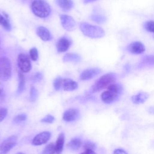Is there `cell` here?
Here are the masks:
<instances>
[{
	"mask_svg": "<svg viewBox=\"0 0 154 154\" xmlns=\"http://www.w3.org/2000/svg\"><path fill=\"white\" fill-rule=\"evenodd\" d=\"M117 79V74L113 72H109L101 76L94 84L91 88V93L99 91L109 85L116 82Z\"/></svg>",
	"mask_w": 154,
	"mask_h": 154,
	"instance_id": "1",
	"label": "cell"
},
{
	"mask_svg": "<svg viewBox=\"0 0 154 154\" xmlns=\"http://www.w3.org/2000/svg\"><path fill=\"white\" fill-rule=\"evenodd\" d=\"M79 28L84 35L91 38H99L105 35V31L102 28L87 22L81 23Z\"/></svg>",
	"mask_w": 154,
	"mask_h": 154,
	"instance_id": "2",
	"label": "cell"
},
{
	"mask_svg": "<svg viewBox=\"0 0 154 154\" xmlns=\"http://www.w3.org/2000/svg\"><path fill=\"white\" fill-rule=\"evenodd\" d=\"M33 13L41 18L48 17L51 13V7L45 0H34L31 4Z\"/></svg>",
	"mask_w": 154,
	"mask_h": 154,
	"instance_id": "3",
	"label": "cell"
},
{
	"mask_svg": "<svg viewBox=\"0 0 154 154\" xmlns=\"http://www.w3.org/2000/svg\"><path fill=\"white\" fill-rule=\"evenodd\" d=\"M11 63L10 59L5 57H0V80L7 81L11 76Z\"/></svg>",
	"mask_w": 154,
	"mask_h": 154,
	"instance_id": "4",
	"label": "cell"
},
{
	"mask_svg": "<svg viewBox=\"0 0 154 154\" xmlns=\"http://www.w3.org/2000/svg\"><path fill=\"white\" fill-rule=\"evenodd\" d=\"M17 65L21 72L27 73L31 69V64L29 57L24 54H20L17 57Z\"/></svg>",
	"mask_w": 154,
	"mask_h": 154,
	"instance_id": "5",
	"label": "cell"
},
{
	"mask_svg": "<svg viewBox=\"0 0 154 154\" xmlns=\"http://www.w3.org/2000/svg\"><path fill=\"white\" fill-rule=\"evenodd\" d=\"M60 21L63 28L66 31H72L75 29L76 23L71 16L67 14H61L60 16Z\"/></svg>",
	"mask_w": 154,
	"mask_h": 154,
	"instance_id": "6",
	"label": "cell"
},
{
	"mask_svg": "<svg viewBox=\"0 0 154 154\" xmlns=\"http://www.w3.org/2000/svg\"><path fill=\"white\" fill-rule=\"evenodd\" d=\"M137 67L138 69L154 67V55H146L142 57Z\"/></svg>",
	"mask_w": 154,
	"mask_h": 154,
	"instance_id": "7",
	"label": "cell"
},
{
	"mask_svg": "<svg viewBox=\"0 0 154 154\" xmlns=\"http://www.w3.org/2000/svg\"><path fill=\"white\" fill-rule=\"evenodd\" d=\"M102 70L99 68H90L84 70L80 75L79 79L82 81L90 80L101 73Z\"/></svg>",
	"mask_w": 154,
	"mask_h": 154,
	"instance_id": "8",
	"label": "cell"
},
{
	"mask_svg": "<svg viewBox=\"0 0 154 154\" xmlns=\"http://www.w3.org/2000/svg\"><path fill=\"white\" fill-rule=\"evenodd\" d=\"M16 137H11L5 140L0 145V152L2 154H7L11 149H12L16 144Z\"/></svg>",
	"mask_w": 154,
	"mask_h": 154,
	"instance_id": "9",
	"label": "cell"
},
{
	"mask_svg": "<svg viewBox=\"0 0 154 154\" xmlns=\"http://www.w3.org/2000/svg\"><path fill=\"white\" fill-rule=\"evenodd\" d=\"M127 51L132 54H141L145 51V46L141 42L135 41L131 43L126 48Z\"/></svg>",
	"mask_w": 154,
	"mask_h": 154,
	"instance_id": "10",
	"label": "cell"
},
{
	"mask_svg": "<svg viewBox=\"0 0 154 154\" xmlns=\"http://www.w3.org/2000/svg\"><path fill=\"white\" fill-rule=\"evenodd\" d=\"M119 97H120L119 94L108 90L103 91L100 95V98L102 100L104 103L107 104L112 103L116 102L119 99Z\"/></svg>",
	"mask_w": 154,
	"mask_h": 154,
	"instance_id": "11",
	"label": "cell"
},
{
	"mask_svg": "<svg viewBox=\"0 0 154 154\" xmlns=\"http://www.w3.org/2000/svg\"><path fill=\"white\" fill-rule=\"evenodd\" d=\"M51 137V133L48 131L42 132L37 134L32 140V144L35 146H40L48 142Z\"/></svg>",
	"mask_w": 154,
	"mask_h": 154,
	"instance_id": "12",
	"label": "cell"
},
{
	"mask_svg": "<svg viewBox=\"0 0 154 154\" xmlns=\"http://www.w3.org/2000/svg\"><path fill=\"white\" fill-rule=\"evenodd\" d=\"M36 33L37 35L43 41H49L52 38V36L50 31L45 26H38L37 28Z\"/></svg>",
	"mask_w": 154,
	"mask_h": 154,
	"instance_id": "13",
	"label": "cell"
},
{
	"mask_svg": "<svg viewBox=\"0 0 154 154\" xmlns=\"http://www.w3.org/2000/svg\"><path fill=\"white\" fill-rule=\"evenodd\" d=\"M79 116V111L77 109L70 108L66 110L63 116V119L66 122H72L76 120Z\"/></svg>",
	"mask_w": 154,
	"mask_h": 154,
	"instance_id": "14",
	"label": "cell"
},
{
	"mask_svg": "<svg viewBox=\"0 0 154 154\" xmlns=\"http://www.w3.org/2000/svg\"><path fill=\"white\" fill-rule=\"evenodd\" d=\"M70 46V41L66 37L60 38L57 43V49L58 52H64L66 51Z\"/></svg>",
	"mask_w": 154,
	"mask_h": 154,
	"instance_id": "15",
	"label": "cell"
},
{
	"mask_svg": "<svg viewBox=\"0 0 154 154\" xmlns=\"http://www.w3.org/2000/svg\"><path fill=\"white\" fill-rule=\"evenodd\" d=\"M149 95L146 92H140L131 97V100L134 104H141L146 102Z\"/></svg>",
	"mask_w": 154,
	"mask_h": 154,
	"instance_id": "16",
	"label": "cell"
},
{
	"mask_svg": "<svg viewBox=\"0 0 154 154\" xmlns=\"http://www.w3.org/2000/svg\"><path fill=\"white\" fill-rule=\"evenodd\" d=\"M62 87L65 91H73L78 88V83L71 79L65 78L63 79Z\"/></svg>",
	"mask_w": 154,
	"mask_h": 154,
	"instance_id": "17",
	"label": "cell"
},
{
	"mask_svg": "<svg viewBox=\"0 0 154 154\" xmlns=\"http://www.w3.org/2000/svg\"><path fill=\"white\" fill-rule=\"evenodd\" d=\"M64 140L65 137L63 133H61L56 141V143L55 144V153L57 154H60L63 149L64 143Z\"/></svg>",
	"mask_w": 154,
	"mask_h": 154,
	"instance_id": "18",
	"label": "cell"
},
{
	"mask_svg": "<svg viewBox=\"0 0 154 154\" xmlns=\"http://www.w3.org/2000/svg\"><path fill=\"white\" fill-rule=\"evenodd\" d=\"M56 2L64 11H69L73 7V2L72 0H56Z\"/></svg>",
	"mask_w": 154,
	"mask_h": 154,
	"instance_id": "19",
	"label": "cell"
},
{
	"mask_svg": "<svg viewBox=\"0 0 154 154\" xmlns=\"http://www.w3.org/2000/svg\"><path fill=\"white\" fill-rule=\"evenodd\" d=\"M63 60L64 62L77 63L80 61L81 57L78 54L73 53H68L63 57Z\"/></svg>",
	"mask_w": 154,
	"mask_h": 154,
	"instance_id": "20",
	"label": "cell"
},
{
	"mask_svg": "<svg viewBox=\"0 0 154 154\" xmlns=\"http://www.w3.org/2000/svg\"><path fill=\"white\" fill-rule=\"evenodd\" d=\"M18 78H19V84H18V88H17V93H22L24 88H25V78L23 75L22 73V72H18Z\"/></svg>",
	"mask_w": 154,
	"mask_h": 154,
	"instance_id": "21",
	"label": "cell"
},
{
	"mask_svg": "<svg viewBox=\"0 0 154 154\" xmlns=\"http://www.w3.org/2000/svg\"><path fill=\"white\" fill-rule=\"evenodd\" d=\"M82 144V141L79 138H73L68 144L69 147L72 150H78Z\"/></svg>",
	"mask_w": 154,
	"mask_h": 154,
	"instance_id": "22",
	"label": "cell"
},
{
	"mask_svg": "<svg viewBox=\"0 0 154 154\" xmlns=\"http://www.w3.org/2000/svg\"><path fill=\"white\" fill-rule=\"evenodd\" d=\"M90 19L97 23H102L106 20V17L100 14H92L90 16Z\"/></svg>",
	"mask_w": 154,
	"mask_h": 154,
	"instance_id": "23",
	"label": "cell"
},
{
	"mask_svg": "<svg viewBox=\"0 0 154 154\" xmlns=\"http://www.w3.org/2000/svg\"><path fill=\"white\" fill-rule=\"evenodd\" d=\"M143 26L146 31L154 33V20L146 21L143 24Z\"/></svg>",
	"mask_w": 154,
	"mask_h": 154,
	"instance_id": "24",
	"label": "cell"
},
{
	"mask_svg": "<svg viewBox=\"0 0 154 154\" xmlns=\"http://www.w3.org/2000/svg\"><path fill=\"white\" fill-rule=\"evenodd\" d=\"M55 153V144L52 143L48 144L45 147L42 154H54Z\"/></svg>",
	"mask_w": 154,
	"mask_h": 154,
	"instance_id": "25",
	"label": "cell"
},
{
	"mask_svg": "<svg viewBox=\"0 0 154 154\" xmlns=\"http://www.w3.org/2000/svg\"><path fill=\"white\" fill-rule=\"evenodd\" d=\"M0 25L7 31H10L11 29V25L9 22L1 14H0Z\"/></svg>",
	"mask_w": 154,
	"mask_h": 154,
	"instance_id": "26",
	"label": "cell"
},
{
	"mask_svg": "<svg viewBox=\"0 0 154 154\" xmlns=\"http://www.w3.org/2000/svg\"><path fill=\"white\" fill-rule=\"evenodd\" d=\"M63 79L60 77H57L55 79L53 82V85L55 90H59L63 86Z\"/></svg>",
	"mask_w": 154,
	"mask_h": 154,
	"instance_id": "27",
	"label": "cell"
},
{
	"mask_svg": "<svg viewBox=\"0 0 154 154\" xmlns=\"http://www.w3.org/2000/svg\"><path fill=\"white\" fill-rule=\"evenodd\" d=\"M38 97L37 90L34 87H31L30 89V100L32 102H34Z\"/></svg>",
	"mask_w": 154,
	"mask_h": 154,
	"instance_id": "28",
	"label": "cell"
},
{
	"mask_svg": "<svg viewBox=\"0 0 154 154\" xmlns=\"http://www.w3.org/2000/svg\"><path fill=\"white\" fill-rule=\"evenodd\" d=\"M29 56L32 60L37 61L38 57L37 49L35 48H32L29 50Z\"/></svg>",
	"mask_w": 154,
	"mask_h": 154,
	"instance_id": "29",
	"label": "cell"
},
{
	"mask_svg": "<svg viewBox=\"0 0 154 154\" xmlns=\"http://www.w3.org/2000/svg\"><path fill=\"white\" fill-rule=\"evenodd\" d=\"M26 119V115L25 114H18L14 118L13 122L16 123H19L25 121Z\"/></svg>",
	"mask_w": 154,
	"mask_h": 154,
	"instance_id": "30",
	"label": "cell"
},
{
	"mask_svg": "<svg viewBox=\"0 0 154 154\" xmlns=\"http://www.w3.org/2000/svg\"><path fill=\"white\" fill-rule=\"evenodd\" d=\"M84 147L85 149V150L87 149H90V150H94L96 147V144L90 141H87L85 143L84 145Z\"/></svg>",
	"mask_w": 154,
	"mask_h": 154,
	"instance_id": "31",
	"label": "cell"
},
{
	"mask_svg": "<svg viewBox=\"0 0 154 154\" xmlns=\"http://www.w3.org/2000/svg\"><path fill=\"white\" fill-rule=\"evenodd\" d=\"M54 117L51 116V115H47L46 116H45L44 118H43L41 120V122H45V123H52L54 120Z\"/></svg>",
	"mask_w": 154,
	"mask_h": 154,
	"instance_id": "32",
	"label": "cell"
},
{
	"mask_svg": "<svg viewBox=\"0 0 154 154\" xmlns=\"http://www.w3.org/2000/svg\"><path fill=\"white\" fill-rule=\"evenodd\" d=\"M43 78V75L40 72H37L35 73L33 77H32V80L34 82H39Z\"/></svg>",
	"mask_w": 154,
	"mask_h": 154,
	"instance_id": "33",
	"label": "cell"
},
{
	"mask_svg": "<svg viewBox=\"0 0 154 154\" xmlns=\"http://www.w3.org/2000/svg\"><path fill=\"white\" fill-rule=\"evenodd\" d=\"M7 114V109L3 108L0 109V122H2L6 117Z\"/></svg>",
	"mask_w": 154,
	"mask_h": 154,
	"instance_id": "34",
	"label": "cell"
},
{
	"mask_svg": "<svg viewBox=\"0 0 154 154\" xmlns=\"http://www.w3.org/2000/svg\"><path fill=\"white\" fill-rule=\"evenodd\" d=\"M113 154H128V153L122 148H117L114 150Z\"/></svg>",
	"mask_w": 154,
	"mask_h": 154,
	"instance_id": "35",
	"label": "cell"
},
{
	"mask_svg": "<svg viewBox=\"0 0 154 154\" xmlns=\"http://www.w3.org/2000/svg\"><path fill=\"white\" fill-rule=\"evenodd\" d=\"M81 154H96V153L93 150L87 149V150H85V151L81 153Z\"/></svg>",
	"mask_w": 154,
	"mask_h": 154,
	"instance_id": "36",
	"label": "cell"
},
{
	"mask_svg": "<svg viewBox=\"0 0 154 154\" xmlns=\"http://www.w3.org/2000/svg\"><path fill=\"white\" fill-rule=\"evenodd\" d=\"M3 91H4V87L2 82H0V99L2 97Z\"/></svg>",
	"mask_w": 154,
	"mask_h": 154,
	"instance_id": "37",
	"label": "cell"
},
{
	"mask_svg": "<svg viewBox=\"0 0 154 154\" xmlns=\"http://www.w3.org/2000/svg\"><path fill=\"white\" fill-rule=\"evenodd\" d=\"M149 112L152 114H154V106H152L149 108Z\"/></svg>",
	"mask_w": 154,
	"mask_h": 154,
	"instance_id": "38",
	"label": "cell"
},
{
	"mask_svg": "<svg viewBox=\"0 0 154 154\" xmlns=\"http://www.w3.org/2000/svg\"><path fill=\"white\" fill-rule=\"evenodd\" d=\"M84 2H85V3H90V2H93V1H97V0H84Z\"/></svg>",
	"mask_w": 154,
	"mask_h": 154,
	"instance_id": "39",
	"label": "cell"
},
{
	"mask_svg": "<svg viewBox=\"0 0 154 154\" xmlns=\"http://www.w3.org/2000/svg\"><path fill=\"white\" fill-rule=\"evenodd\" d=\"M18 154H25V153H18Z\"/></svg>",
	"mask_w": 154,
	"mask_h": 154,
	"instance_id": "40",
	"label": "cell"
},
{
	"mask_svg": "<svg viewBox=\"0 0 154 154\" xmlns=\"http://www.w3.org/2000/svg\"><path fill=\"white\" fill-rule=\"evenodd\" d=\"M0 48H1V42H0Z\"/></svg>",
	"mask_w": 154,
	"mask_h": 154,
	"instance_id": "41",
	"label": "cell"
},
{
	"mask_svg": "<svg viewBox=\"0 0 154 154\" xmlns=\"http://www.w3.org/2000/svg\"><path fill=\"white\" fill-rule=\"evenodd\" d=\"M153 38H154V35H153Z\"/></svg>",
	"mask_w": 154,
	"mask_h": 154,
	"instance_id": "42",
	"label": "cell"
}]
</instances>
